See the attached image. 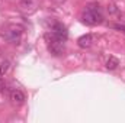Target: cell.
Instances as JSON below:
<instances>
[{
  "label": "cell",
  "mask_w": 125,
  "mask_h": 123,
  "mask_svg": "<svg viewBox=\"0 0 125 123\" xmlns=\"http://www.w3.org/2000/svg\"><path fill=\"white\" fill-rule=\"evenodd\" d=\"M114 29H116V31H119V32H122V33H125V25L115 23V25H114Z\"/></svg>",
  "instance_id": "obj_10"
},
{
  "label": "cell",
  "mask_w": 125,
  "mask_h": 123,
  "mask_svg": "<svg viewBox=\"0 0 125 123\" xmlns=\"http://www.w3.org/2000/svg\"><path fill=\"white\" fill-rule=\"evenodd\" d=\"M4 38L15 45H19L22 41V29L19 26H10L7 31L4 32Z\"/></svg>",
  "instance_id": "obj_3"
},
{
  "label": "cell",
  "mask_w": 125,
  "mask_h": 123,
  "mask_svg": "<svg viewBox=\"0 0 125 123\" xmlns=\"http://www.w3.org/2000/svg\"><path fill=\"white\" fill-rule=\"evenodd\" d=\"M82 22L86 23V25H100L103 22V13H102V9L99 4H89L86 6V9L83 10L82 13Z\"/></svg>",
  "instance_id": "obj_1"
},
{
  "label": "cell",
  "mask_w": 125,
  "mask_h": 123,
  "mask_svg": "<svg viewBox=\"0 0 125 123\" xmlns=\"http://www.w3.org/2000/svg\"><path fill=\"white\" fill-rule=\"evenodd\" d=\"M77 45H79L80 48H83V49H86V48H90V46L93 45V36H92L90 33L82 35V36L77 39Z\"/></svg>",
  "instance_id": "obj_5"
},
{
  "label": "cell",
  "mask_w": 125,
  "mask_h": 123,
  "mask_svg": "<svg viewBox=\"0 0 125 123\" xmlns=\"http://www.w3.org/2000/svg\"><path fill=\"white\" fill-rule=\"evenodd\" d=\"M119 65V60L116 57H109V60L106 61V68L108 70H116Z\"/></svg>",
  "instance_id": "obj_7"
},
{
  "label": "cell",
  "mask_w": 125,
  "mask_h": 123,
  "mask_svg": "<svg viewBox=\"0 0 125 123\" xmlns=\"http://www.w3.org/2000/svg\"><path fill=\"white\" fill-rule=\"evenodd\" d=\"M108 12H109V13H118V7H116V4H114V3L108 4Z\"/></svg>",
  "instance_id": "obj_9"
},
{
  "label": "cell",
  "mask_w": 125,
  "mask_h": 123,
  "mask_svg": "<svg viewBox=\"0 0 125 123\" xmlns=\"http://www.w3.org/2000/svg\"><path fill=\"white\" fill-rule=\"evenodd\" d=\"M9 68H10V61L4 60V61L0 62V77H3V75L9 71Z\"/></svg>",
  "instance_id": "obj_8"
},
{
  "label": "cell",
  "mask_w": 125,
  "mask_h": 123,
  "mask_svg": "<svg viewBox=\"0 0 125 123\" xmlns=\"http://www.w3.org/2000/svg\"><path fill=\"white\" fill-rule=\"evenodd\" d=\"M51 32H52L55 36H58L60 39H62V41H65L67 36H68V32H67V29H65V26H64L62 23H60V22H55V23L52 25Z\"/></svg>",
  "instance_id": "obj_4"
},
{
  "label": "cell",
  "mask_w": 125,
  "mask_h": 123,
  "mask_svg": "<svg viewBox=\"0 0 125 123\" xmlns=\"http://www.w3.org/2000/svg\"><path fill=\"white\" fill-rule=\"evenodd\" d=\"M3 90V81H1V78H0V91Z\"/></svg>",
  "instance_id": "obj_11"
},
{
  "label": "cell",
  "mask_w": 125,
  "mask_h": 123,
  "mask_svg": "<svg viewBox=\"0 0 125 123\" xmlns=\"http://www.w3.org/2000/svg\"><path fill=\"white\" fill-rule=\"evenodd\" d=\"M10 98H12V101L13 103H18V104H21V103H23L25 100H26V97H25V93L21 91V90H12L10 93Z\"/></svg>",
  "instance_id": "obj_6"
},
{
  "label": "cell",
  "mask_w": 125,
  "mask_h": 123,
  "mask_svg": "<svg viewBox=\"0 0 125 123\" xmlns=\"http://www.w3.org/2000/svg\"><path fill=\"white\" fill-rule=\"evenodd\" d=\"M45 41H47V46L51 55L54 57H61L65 52V46H64V41L60 39L58 36H55L52 32L51 33H45Z\"/></svg>",
  "instance_id": "obj_2"
}]
</instances>
